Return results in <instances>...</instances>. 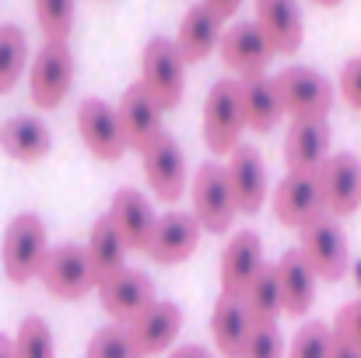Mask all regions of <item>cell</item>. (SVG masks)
<instances>
[{
    "label": "cell",
    "instance_id": "6da1fadb",
    "mask_svg": "<svg viewBox=\"0 0 361 358\" xmlns=\"http://www.w3.org/2000/svg\"><path fill=\"white\" fill-rule=\"evenodd\" d=\"M186 60L179 53V46L165 35L147 39L144 53H140V88L161 106V113L179 109L183 92H186Z\"/></svg>",
    "mask_w": 361,
    "mask_h": 358
},
{
    "label": "cell",
    "instance_id": "7a4b0ae2",
    "mask_svg": "<svg viewBox=\"0 0 361 358\" xmlns=\"http://www.w3.org/2000/svg\"><path fill=\"white\" fill-rule=\"evenodd\" d=\"M49 256V236L39 215L25 211L18 215L7 232H4V246H0V263L11 285H28L32 278H39L42 263Z\"/></svg>",
    "mask_w": 361,
    "mask_h": 358
},
{
    "label": "cell",
    "instance_id": "3957f363",
    "mask_svg": "<svg viewBox=\"0 0 361 358\" xmlns=\"http://www.w3.org/2000/svg\"><path fill=\"white\" fill-rule=\"evenodd\" d=\"M274 88H277V99H281V113L295 119H326L334 109V85L312 71V67H284L277 78H274Z\"/></svg>",
    "mask_w": 361,
    "mask_h": 358
},
{
    "label": "cell",
    "instance_id": "277c9868",
    "mask_svg": "<svg viewBox=\"0 0 361 358\" xmlns=\"http://www.w3.org/2000/svg\"><path fill=\"white\" fill-rule=\"evenodd\" d=\"M242 130L245 126V113H242V95H239V81H218L207 92L204 102V141L211 155L228 158L235 148L242 144Z\"/></svg>",
    "mask_w": 361,
    "mask_h": 358
},
{
    "label": "cell",
    "instance_id": "5b68a950",
    "mask_svg": "<svg viewBox=\"0 0 361 358\" xmlns=\"http://www.w3.org/2000/svg\"><path fill=\"white\" fill-rule=\"evenodd\" d=\"M74 53L67 42H46L28 67V95L35 109H56L74 88Z\"/></svg>",
    "mask_w": 361,
    "mask_h": 358
},
{
    "label": "cell",
    "instance_id": "8992f818",
    "mask_svg": "<svg viewBox=\"0 0 361 358\" xmlns=\"http://www.w3.org/2000/svg\"><path fill=\"white\" fill-rule=\"evenodd\" d=\"M298 253L305 256V263L312 267V274L323 278V281H341L348 274V267H351L348 236L337 225V218H330V215L309 222L298 232Z\"/></svg>",
    "mask_w": 361,
    "mask_h": 358
},
{
    "label": "cell",
    "instance_id": "52a82bcc",
    "mask_svg": "<svg viewBox=\"0 0 361 358\" xmlns=\"http://www.w3.org/2000/svg\"><path fill=\"white\" fill-rule=\"evenodd\" d=\"M39 281L53 299H63V302H78L92 288H99V278L92 270V260H88L85 246H74V242H63V246L49 249V256L39 270Z\"/></svg>",
    "mask_w": 361,
    "mask_h": 358
},
{
    "label": "cell",
    "instance_id": "ba28073f",
    "mask_svg": "<svg viewBox=\"0 0 361 358\" xmlns=\"http://www.w3.org/2000/svg\"><path fill=\"white\" fill-rule=\"evenodd\" d=\"M190 201H193V218L211 236H225L239 215L228 193V183H225V169L218 162H204L197 169V176L190 179Z\"/></svg>",
    "mask_w": 361,
    "mask_h": 358
},
{
    "label": "cell",
    "instance_id": "9c48e42d",
    "mask_svg": "<svg viewBox=\"0 0 361 358\" xmlns=\"http://www.w3.org/2000/svg\"><path fill=\"white\" fill-rule=\"evenodd\" d=\"M270 204H274V218L284 225V229H305L309 222L323 218L326 215V204H323V190H319V176L316 172H288L277 190L270 193Z\"/></svg>",
    "mask_w": 361,
    "mask_h": 358
},
{
    "label": "cell",
    "instance_id": "30bf717a",
    "mask_svg": "<svg viewBox=\"0 0 361 358\" xmlns=\"http://www.w3.org/2000/svg\"><path fill=\"white\" fill-rule=\"evenodd\" d=\"M319 190L330 218H351L361 211V158L355 151H337L323 162Z\"/></svg>",
    "mask_w": 361,
    "mask_h": 358
},
{
    "label": "cell",
    "instance_id": "8fae6325",
    "mask_svg": "<svg viewBox=\"0 0 361 358\" xmlns=\"http://www.w3.org/2000/svg\"><path fill=\"white\" fill-rule=\"evenodd\" d=\"M140 169H144V179H147L151 193L161 204H176L186 193V155L176 144V137L161 133L151 148H144Z\"/></svg>",
    "mask_w": 361,
    "mask_h": 358
},
{
    "label": "cell",
    "instance_id": "7c38bea8",
    "mask_svg": "<svg viewBox=\"0 0 361 358\" xmlns=\"http://www.w3.org/2000/svg\"><path fill=\"white\" fill-rule=\"evenodd\" d=\"M78 133L85 141V148L99 158V162H120L126 155V137L116 109L106 99H85L78 106Z\"/></svg>",
    "mask_w": 361,
    "mask_h": 358
},
{
    "label": "cell",
    "instance_id": "4fadbf2b",
    "mask_svg": "<svg viewBox=\"0 0 361 358\" xmlns=\"http://www.w3.org/2000/svg\"><path fill=\"white\" fill-rule=\"evenodd\" d=\"M126 330H130V341H133L140 358L165 355L172 348V341L179 338V330H183V309L176 302L154 299L144 313H137L126 323Z\"/></svg>",
    "mask_w": 361,
    "mask_h": 358
},
{
    "label": "cell",
    "instance_id": "5bb4252c",
    "mask_svg": "<svg viewBox=\"0 0 361 358\" xmlns=\"http://www.w3.org/2000/svg\"><path fill=\"white\" fill-rule=\"evenodd\" d=\"M95 292H99V302H102L106 316L113 323H123V327L154 302V281L144 270H130V267H123L120 274L99 281Z\"/></svg>",
    "mask_w": 361,
    "mask_h": 358
},
{
    "label": "cell",
    "instance_id": "9a60e30c",
    "mask_svg": "<svg viewBox=\"0 0 361 358\" xmlns=\"http://www.w3.org/2000/svg\"><path fill=\"white\" fill-rule=\"evenodd\" d=\"M221 169H225V183L235 201V211L252 218L267 201V165H263L259 151L249 144H239L228 155V165H221Z\"/></svg>",
    "mask_w": 361,
    "mask_h": 358
},
{
    "label": "cell",
    "instance_id": "2e32d148",
    "mask_svg": "<svg viewBox=\"0 0 361 358\" xmlns=\"http://www.w3.org/2000/svg\"><path fill=\"white\" fill-rule=\"evenodd\" d=\"M218 53H221V64H225L232 74H239V81L242 78L263 74V71L270 67V60L277 56L274 46L267 42V35L259 32L256 21H239V25H232V28L221 35Z\"/></svg>",
    "mask_w": 361,
    "mask_h": 358
},
{
    "label": "cell",
    "instance_id": "e0dca14e",
    "mask_svg": "<svg viewBox=\"0 0 361 358\" xmlns=\"http://www.w3.org/2000/svg\"><path fill=\"white\" fill-rule=\"evenodd\" d=\"M263 239L252 229H242L228 239V246L221 249V263H218V281L225 295L242 299L245 288L256 281V274L263 270Z\"/></svg>",
    "mask_w": 361,
    "mask_h": 358
},
{
    "label": "cell",
    "instance_id": "ac0fdd59",
    "mask_svg": "<svg viewBox=\"0 0 361 358\" xmlns=\"http://www.w3.org/2000/svg\"><path fill=\"white\" fill-rule=\"evenodd\" d=\"M116 117H120L123 137H126V151H137L144 155V148H151L165 130H161V106L140 88V85H130L120 95V106H116Z\"/></svg>",
    "mask_w": 361,
    "mask_h": 358
},
{
    "label": "cell",
    "instance_id": "d6986e66",
    "mask_svg": "<svg viewBox=\"0 0 361 358\" xmlns=\"http://www.w3.org/2000/svg\"><path fill=\"white\" fill-rule=\"evenodd\" d=\"M200 222L186 211H169L158 218L154 225V236H151V246H147V256L158 263V267H176L183 260L193 256L197 242H200Z\"/></svg>",
    "mask_w": 361,
    "mask_h": 358
},
{
    "label": "cell",
    "instance_id": "ffe728a7",
    "mask_svg": "<svg viewBox=\"0 0 361 358\" xmlns=\"http://www.w3.org/2000/svg\"><path fill=\"white\" fill-rule=\"evenodd\" d=\"M109 222L116 225V232H120L130 253H147L158 218H154V208L147 204L144 193H137L130 186L116 190L113 201H109Z\"/></svg>",
    "mask_w": 361,
    "mask_h": 358
},
{
    "label": "cell",
    "instance_id": "44dd1931",
    "mask_svg": "<svg viewBox=\"0 0 361 358\" xmlns=\"http://www.w3.org/2000/svg\"><path fill=\"white\" fill-rule=\"evenodd\" d=\"M326 158H330V123L326 119H295L284 133L288 172H319Z\"/></svg>",
    "mask_w": 361,
    "mask_h": 358
},
{
    "label": "cell",
    "instance_id": "7402d4cb",
    "mask_svg": "<svg viewBox=\"0 0 361 358\" xmlns=\"http://www.w3.org/2000/svg\"><path fill=\"white\" fill-rule=\"evenodd\" d=\"M256 25L274 46V53L291 56L302 49L305 25H302L298 0H256Z\"/></svg>",
    "mask_w": 361,
    "mask_h": 358
},
{
    "label": "cell",
    "instance_id": "603a6c76",
    "mask_svg": "<svg viewBox=\"0 0 361 358\" xmlns=\"http://www.w3.org/2000/svg\"><path fill=\"white\" fill-rule=\"evenodd\" d=\"M274 274H277L284 316H305L316 302V281H319L312 267L305 263V256L298 249H284L281 260L274 263Z\"/></svg>",
    "mask_w": 361,
    "mask_h": 358
},
{
    "label": "cell",
    "instance_id": "cb8c5ba5",
    "mask_svg": "<svg viewBox=\"0 0 361 358\" xmlns=\"http://www.w3.org/2000/svg\"><path fill=\"white\" fill-rule=\"evenodd\" d=\"M221 35H225V21L207 7V4H193L179 25V35H176V46L183 53L186 64H204L218 46H221Z\"/></svg>",
    "mask_w": 361,
    "mask_h": 358
},
{
    "label": "cell",
    "instance_id": "d4e9b609",
    "mask_svg": "<svg viewBox=\"0 0 361 358\" xmlns=\"http://www.w3.org/2000/svg\"><path fill=\"white\" fill-rule=\"evenodd\" d=\"M0 148L7 158L35 165L53 151V133L39 117H11L0 123Z\"/></svg>",
    "mask_w": 361,
    "mask_h": 358
},
{
    "label": "cell",
    "instance_id": "484cf974",
    "mask_svg": "<svg viewBox=\"0 0 361 358\" xmlns=\"http://www.w3.org/2000/svg\"><path fill=\"white\" fill-rule=\"evenodd\" d=\"M211 334H214V348L221 358H242L245 341L252 334V320L242 306V299L235 295H218L214 313H211Z\"/></svg>",
    "mask_w": 361,
    "mask_h": 358
},
{
    "label": "cell",
    "instance_id": "4316f807",
    "mask_svg": "<svg viewBox=\"0 0 361 358\" xmlns=\"http://www.w3.org/2000/svg\"><path fill=\"white\" fill-rule=\"evenodd\" d=\"M239 95H242V113H245V126L256 133H270L281 123V99L274 88V78L256 74V78H242L239 81Z\"/></svg>",
    "mask_w": 361,
    "mask_h": 358
},
{
    "label": "cell",
    "instance_id": "83f0119b",
    "mask_svg": "<svg viewBox=\"0 0 361 358\" xmlns=\"http://www.w3.org/2000/svg\"><path fill=\"white\" fill-rule=\"evenodd\" d=\"M85 253H88V260H92V270H95V278L99 281H106V278H113V274H120L123 260H126V242L120 239L116 232V225L109 222V215H102L95 225H92V236H88V246H85Z\"/></svg>",
    "mask_w": 361,
    "mask_h": 358
},
{
    "label": "cell",
    "instance_id": "f1b7e54d",
    "mask_svg": "<svg viewBox=\"0 0 361 358\" xmlns=\"http://www.w3.org/2000/svg\"><path fill=\"white\" fill-rule=\"evenodd\" d=\"M242 306H245L252 327H256V323H277V316L284 313V306H281V288H277L274 263L256 274V281H252V285L245 288V295H242Z\"/></svg>",
    "mask_w": 361,
    "mask_h": 358
},
{
    "label": "cell",
    "instance_id": "f546056e",
    "mask_svg": "<svg viewBox=\"0 0 361 358\" xmlns=\"http://www.w3.org/2000/svg\"><path fill=\"white\" fill-rule=\"evenodd\" d=\"M28 67V39L18 25H0V95H7Z\"/></svg>",
    "mask_w": 361,
    "mask_h": 358
},
{
    "label": "cell",
    "instance_id": "4dcf8cb0",
    "mask_svg": "<svg viewBox=\"0 0 361 358\" xmlns=\"http://www.w3.org/2000/svg\"><path fill=\"white\" fill-rule=\"evenodd\" d=\"M78 0H35V21L46 42H67L74 32Z\"/></svg>",
    "mask_w": 361,
    "mask_h": 358
},
{
    "label": "cell",
    "instance_id": "1f68e13d",
    "mask_svg": "<svg viewBox=\"0 0 361 358\" xmlns=\"http://www.w3.org/2000/svg\"><path fill=\"white\" fill-rule=\"evenodd\" d=\"M14 358H56L53 330L42 316H25L14 334Z\"/></svg>",
    "mask_w": 361,
    "mask_h": 358
},
{
    "label": "cell",
    "instance_id": "d6a6232c",
    "mask_svg": "<svg viewBox=\"0 0 361 358\" xmlns=\"http://www.w3.org/2000/svg\"><path fill=\"white\" fill-rule=\"evenodd\" d=\"M330 352H334V327L323 320H312L295 334L288 358H330Z\"/></svg>",
    "mask_w": 361,
    "mask_h": 358
},
{
    "label": "cell",
    "instance_id": "836d02e7",
    "mask_svg": "<svg viewBox=\"0 0 361 358\" xmlns=\"http://www.w3.org/2000/svg\"><path fill=\"white\" fill-rule=\"evenodd\" d=\"M85 358H140L133 341H130V330L123 323H109L102 330H95V338L88 341V352Z\"/></svg>",
    "mask_w": 361,
    "mask_h": 358
},
{
    "label": "cell",
    "instance_id": "e575fe53",
    "mask_svg": "<svg viewBox=\"0 0 361 358\" xmlns=\"http://www.w3.org/2000/svg\"><path fill=\"white\" fill-rule=\"evenodd\" d=\"M242 358H284V341H281L277 323H256Z\"/></svg>",
    "mask_w": 361,
    "mask_h": 358
},
{
    "label": "cell",
    "instance_id": "d590c367",
    "mask_svg": "<svg viewBox=\"0 0 361 358\" xmlns=\"http://www.w3.org/2000/svg\"><path fill=\"white\" fill-rule=\"evenodd\" d=\"M330 327H334V338H337V341H344V345H351L355 352H361V299L341 306V313L334 316Z\"/></svg>",
    "mask_w": 361,
    "mask_h": 358
},
{
    "label": "cell",
    "instance_id": "8d00e7d4",
    "mask_svg": "<svg viewBox=\"0 0 361 358\" xmlns=\"http://www.w3.org/2000/svg\"><path fill=\"white\" fill-rule=\"evenodd\" d=\"M341 99L361 113V56H351L344 67H341Z\"/></svg>",
    "mask_w": 361,
    "mask_h": 358
},
{
    "label": "cell",
    "instance_id": "74e56055",
    "mask_svg": "<svg viewBox=\"0 0 361 358\" xmlns=\"http://www.w3.org/2000/svg\"><path fill=\"white\" fill-rule=\"evenodd\" d=\"M221 21H228L232 14H239V7H242V0H204Z\"/></svg>",
    "mask_w": 361,
    "mask_h": 358
},
{
    "label": "cell",
    "instance_id": "f35d334b",
    "mask_svg": "<svg viewBox=\"0 0 361 358\" xmlns=\"http://www.w3.org/2000/svg\"><path fill=\"white\" fill-rule=\"evenodd\" d=\"M169 358H214L204 345H179V348H172Z\"/></svg>",
    "mask_w": 361,
    "mask_h": 358
},
{
    "label": "cell",
    "instance_id": "ab89813d",
    "mask_svg": "<svg viewBox=\"0 0 361 358\" xmlns=\"http://www.w3.org/2000/svg\"><path fill=\"white\" fill-rule=\"evenodd\" d=\"M330 358H361V352H355L351 345H344V341L334 338V352H330Z\"/></svg>",
    "mask_w": 361,
    "mask_h": 358
},
{
    "label": "cell",
    "instance_id": "60d3db41",
    "mask_svg": "<svg viewBox=\"0 0 361 358\" xmlns=\"http://www.w3.org/2000/svg\"><path fill=\"white\" fill-rule=\"evenodd\" d=\"M0 358H14V341L7 334H0Z\"/></svg>",
    "mask_w": 361,
    "mask_h": 358
},
{
    "label": "cell",
    "instance_id": "b9f144b4",
    "mask_svg": "<svg viewBox=\"0 0 361 358\" xmlns=\"http://www.w3.org/2000/svg\"><path fill=\"white\" fill-rule=\"evenodd\" d=\"M312 4H319V7H341L344 0H312Z\"/></svg>",
    "mask_w": 361,
    "mask_h": 358
}]
</instances>
